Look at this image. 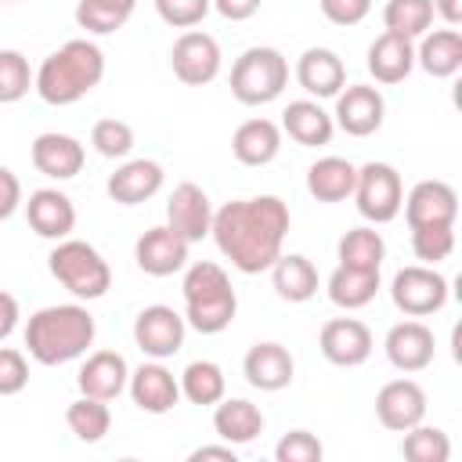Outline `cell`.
<instances>
[{
    "instance_id": "cell-1",
    "label": "cell",
    "mask_w": 462,
    "mask_h": 462,
    "mask_svg": "<svg viewBox=\"0 0 462 462\" xmlns=\"http://www.w3.org/2000/svg\"><path fill=\"white\" fill-rule=\"evenodd\" d=\"M289 206L278 195H253V199H231L220 209H213V242L224 260H231L242 274H263L282 256L285 235H289Z\"/></svg>"
},
{
    "instance_id": "cell-2",
    "label": "cell",
    "mask_w": 462,
    "mask_h": 462,
    "mask_svg": "<svg viewBox=\"0 0 462 462\" xmlns=\"http://www.w3.org/2000/svg\"><path fill=\"white\" fill-rule=\"evenodd\" d=\"M97 325L83 303H51L29 314L25 321V350L36 365H69L94 346Z\"/></svg>"
},
{
    "instance_id": "cell-3",
    "label": "cell",
    "mask_w": 462,
    "mask_h": 462,
    "mask_svg": "<svg viewBox=\"0 0 462 462\" xmlns=\"http://www.w3.org/2000/svg\"><path fill=\"white\" fill-rule=\"evenodd\" d=\"M101 79H105L101 47L94 40H69L40 61L32 76V90L40 94V101L61 108V105H76L79 97H87Z\"/></svg>"
},
{
    "instance_id": "cell-4",
    "label": "cell",
    "mask_w": 462,
    "mask_h": 462,
    "mask_svg": "<svg viewBox=\"0 0 462 462\" xmlns=\"http://www.w3.org/2000/svg\"><path fill=\"white\" fill-rule=\"evenodd\" d=\"M180 296H184V321L202 336H217L231 328L238 314V292L231 285V274L213 260H199L184 271Z\"/></svg>"
},
{
    "instance_id": "cell-5",
    "label": "cell",
    "mask_w": 462,
    "mask_h": 462,
    "mask_svg": "<svg viewBox=\"0 0 462 462\" xmlns=\"http://www.w3.org/2000/svg\"><path fill=\"white\" fill-rule=\"evenodd\" d=\"M47 267L54 274V282L61 289H69L76 300H101L108 289H112V267L108 260L83 238H61L54 242L51 256H47Z\"/></svg>"
},
{
    "instance_id": "cell-6",
    "label": "cell",
    "mask_w": 462,
    "mask_h": 462,
    "mask_svg": "<svg viewBox=\"0 0 462 462\" xmlns=\"http://www.w3.org/2000/svg\"><path fill=\"white\" fill-rule=\"evenodd\" d=\"M289 87V61L278 47H245L231 65V94L242 105H271Z\"/></svg>"
},
{
    "instance_id": "cell-7",
    "label": "cell",
    "mask_w": 462,
    "mask_h": 462,
    "mask_svg": "<svg viewBox=\"0 0 462 462\" xmlns=\"http://www.w3.org/2000/svg\"><path fill=\"white\" fill-rule=\"evenodd\" d=\"M354 206L368 224H390L401 217V202H404V184L401 173L390 162H365L357 166V180H354Z\"/></svg>"
},
{
    "instance_id": "cell-8",
    "label": "cell",
    "mask_w": 462,
    "mask_h": 462,
    "mask_svg": "<svg viewBox=\"0 0 462 462\" xmlns=\"http://www.w3.org/2000/svg\"><path fill=\"white\" fill-rule=\"evenodd\" d=\"M390 300L404 318H430L448 303V278L430 263H408L393 274Z\"/></svg>"
},
{
    "instance_id": "cell-9",
    "label": "cell",
    "mask_w": 462,
    "mask_h": 462,
    "mask_svg": "<svg viewBox=\"0 0 462 462\" xmlns=\"http://www.w3.org/2000/svg\"><path fill=\"white\" fill-rule=\"evenodd\" d=\"M220 43L202 29H184L170 47V69L184 87H206L220 76Z\"/></svg>"
},
{
    "instance_id": "cell-10",
    "label": "cell",
    "mask_w": 462,
    "mask_h": 462,
    "mask_svg": "<svg viewBox=\"0 0 462 462\" xmlns=\"http://www.w3.org/2000/svg\"><path fill=\"white\" fill-rule=\"evenodd\" d=\"M188 336V321L184 314H177L166 303H152L134 318V343L144 357L152 361H166L184 346Z\"/></svg>"
},
{
    "instance_id": "cell-11",
    "label": "cell",
    "mask_w": 462,
    "mask_h": 462,
    "mask_svg": "<svg viewBox=\"0 0 462 462\" xmlns=\"http://www.w3.org/2000/svg\"><path fill=\"white\" fill-rule=\"evenodd\" d=\"M386 119V97L372 83H346L336 94V112L332 123L346 137H372Z\"/></svg>"
},
{
    "instance_id": "cell-12",
    "label": "cell",
    "mask_w": 462,
    "mask_h": 462,
    "mask_svg": "<svg viewBox=\"0 0 462 462\" xmlns=\"http://www.w3.org/2000/svg\"><path fill=\"white\" fill-rule=\"evenodd\" d=\"M372 346H375L372 328L365 321H357V318H332L318 332V350L336 368H357V365H365L372 357Z\"/></svg>"
},
{
    "instance_id": "cell-13",
    "label": "cell",
    "mask_w": 462,
    "mask_h": 462,
    "mask_svg": "<svg viewBox=\"0 0 462 462\" xmlns=\"http://www.w3.org/2000/svg\"><path fill=\"white\" fill-rule=\"evenodd\" d=\"M426 408H430L426 390L415 379H408V375L383 383L379 393H375V419L390 433H404V430L426 422Z\"/></svg>"
},
{
    "instance_id": "cell-14",
    "label": "cell",
    "mask_w": 462,
    "mask_h": 462,
    "mask_svg": "<svg viewBox=\"0 0 462 462\" xmlns=\"http://www.w3.org/2000/svg\"><path fill=\"white\" fill-rule=\"evenodd\" d=\"M383 350H386V361L404 372V375H415L422 368L433 365L437 357V339H433V328L419 318H408V321H397L386 339H383Z\"/></svg>"
},
{
    "instance_id": "cell-15",
    "label": "cell",
    "mask_w": 462,
    "mask_h": 462,
    "mask_svg": "<svg viewBox=\"0 0 462 462\" xmlns=\"http://www.w3.org/2000/svg\"><path fill=\"white\" fill-rule=\"evenodd\" d=\"M188 242L170 227V224H155L148 227L137 242H134V260L144 274L152 278H170L177 271L188 267Z\"/></svg>"
},
{
    "instance_id": "cell-16",
    "label": "cell",
    "mask_w": 462,
    "mask_h": 462,
    "mask_svg": "<svg viewBox=\"0 0 462 462\" xmlns=\"http://www.w3.org/2000/svg\"><path fill=\"white\" fill-rule=\"evenodd\" d=\"M166 224L188 242H202L213 227V202L209 195L195 184V180H180L173 191H170V202H166Z\"/></svg>"
},
{
    "instance_id": "cell-17",
    "label": "cell",
    "mask_w": 462,
    "mask_h": 462,
    "mask_svg": "<svg viewBox=\"0 0 462 462\" xmlns=\"http://www.w3.org/2000/svg\"><path fill=\"white\" fill-rule=\"evenodd\" d=\"M242 375L253 390H263V393H278L285 390L292 379H296V361L289 354V346L274 343V339H263V343H253L242 357Z\"/></svg>"
},
{
    "instance_id": "cell-18",
    "label": "cell",
    "mask_w": 462,
    "mask_h": 462,
    "mask_svg": "<svg viewBox=\"0 0 462 462\" xmlns=\"http://www.w3.org/2000/svg\"><path fill=\"white\" fill-rule=\"evenodd\" d=\"M29 159H32L36 173H43V177H51V180H72V177L83 170L87 152H83V144H79L72 134L43 130V134L32 137Z\"/></svg>"
},
{
    "instance_id": "cell-19",
    "label": "cell",
    "mask_w": 462,
    "mask_h": 462,
    "mask_svg": "<svg viewBox=\"0 0 462 462\" xmlns=\"http://www.w3.org/2000/svg\"><path fill=\"white\" fill-rule=\"evenodd\" d=\"M22 206H25L29 227L47 242H61L76 231V206L58 188H36V191H29V199Z\"/></svg>"
},
{
    "instance_id": "cell-20",
    "label": "cell",
    "mask_w": 462,
    "mask_h": 462,
    "mask_svg": "<svg viewBox=\"0 0 462 462\" xmlns=\"http://www.w3.org/2000/svg\"><path fill=\"white\" fill-rule=\"evenodd\" d=\"M126 390H130V401H134L141 411H148V415H166V411H173V404L180 401V383H177V375H173L162 361H152V357H148L141 368L130 372Z\"/></svg>"
},
{
    "instance_id": "cell-21",
    "label": "cell",
    "mask_w": 462,
    "mask_h": 462,
    "mask_svg": "<svg viewBox=\"0 0 462 462\" xmlns=\"http://www.w3.org/2000/svg\"><path fill=\"white\" fill-rule=\"evenodd\" d=\"M162 184H166V173L155 159H126L123 166H116V173H108L105 191L116 206H141L155 199Z\"/></svg>"
},
{
    "instance_id": "cell-22",
    "label": "cell",
    "mask_w": 462,
    "mask_h": 462,
    "mask_svg": "<svg viewBox=\"0 0 462 462\" xmlns=\"http://www.w3.org/2000/svg\"><path fill=\"white\" fill-rule=\"evenodd\" d=\"M296 83L307 90V97L314 101H325V97H336L343 87H346V65L343 58L332 51V47H307L300 58H296Z\"/></svg>"
},
{
    "instance_id": "cell-23",
    "label": "cell",
    "mask_w": 462,
    "mask_h": 462,
    "mask_svg": "<svg viewBox=\"0 0 462 462\" xmlns=\"http://www.w3.org/2000/svg\"><path fill=\"white\" fill-rule=\"evenodd\" d=\"M404 220L408 227H422V224H455L458 220V191L448 180H419L404 202Z\"/></svg>"
},
{
    "instance_id": "cell-24",
    "label": "cell",
    "mask_w": 462,
    "mask_h": 462,
    "mask_svg": "<svg viewBox=\"0 0 462 462\" xmlns=\"http://www.w3.org/2000/svg\"><path fill=\"white\" fill-rule=\"evenodd\" d=\"M126 379H130V365L119 350H94L76 372L79 393L97 397V401H116L126 390Z\"/></svg>"
},
{
    "instance_id": "cell-25",
    "label": "cell",
    "mask_w": 462,
    "mask_h": 462,
    "mask_svg": "<svg viewBox=\"0 0 462 462\" xmlns=\"http://www.w3.org/2000/svg\"><path fill=\"white\" fill-rule=\"evenodd\" d=\"M368 72L375 83L383 87H393V83H404L415 69V40L408 36H397V32H379L368 47V58H365Z\"/></svg>"
},
{
    "instance_id": "cell-26",
    "label": "cell",
    "mask_w": 462,
    "mask_h": 462,
    "mask_svg": "<svg viewBox=\"0 0 462 462\" xmlns=\"http://www.w3.org/2000/svg\"><path fill=\"white\" fill-rule=\"evenodd\" d=\"M278 126H282V134H289L300 148H321V144H328L332 134H336L332 112H325L321 101H314V97L289 101Z\"/></svg>"
},
{
    "instance_id": "cell-27",
    "label": "cell",
    "mask_w": 462,
    "mask_h": 462,
    "mask_svg": "<svg viewBox=\"0 0 462 462\" xmlns=\"http://www.w3.org/2000/svg\"><path fill=\"white\" fill-rule=\"evenodd\" d=\"M278 152H282V126L274 119L256 116V119L238 123L235 134H231V155L242 166H253V170L267 166V162L278 159Z\"/></svg>"
},
{
    "instance_id": "cell-28",
    "label": "cell",
    "mask_w": 462,
    "mask_h": 462,
    "mask_svg": "<svg viewBox=\"0 0 462 462\" xmlns=\"http://www.w3.org/2000/svg\"><path fill=\"white\" fill-rule=\"evenodd\" d=\"M415 65L433 79H451L462 69V32L458 29H426L415 43Z\"/></svg>"
},
{
    "instance_id": "cell-29",
    "label": "cell",
    "mask_w": 462,
    "mask_h": 462,
    "mask_svg": "<svg viewBox=\"0 0 462 462\" xmlns=\"http://www.w3.org/2000/svg\"><path fill=\"white\" fill-rule=\"evenodd\" d=\"M263 422H267L263 411H260L253 401H245V397H227V393H224V397L213 404V430H217L220 440L235 444V448L256 440V437L263 433Z\"/></svg>"
},
{
    "instance_id": "cell-30",
    "label": "cell",
    "mask_w": 462,
    "mask_h": 462,
    "mask_svg": "<svg viewBox=\"0 0 462 462\" xmlns=\"http://www.w3.org/2000/svg\"><path fill=\"white\" fill-rule=\"evenodd\" d=\"M357 166L343 155H321L318 162L307 166V191L318 202H346L354 195Z\"/></svg>"
},
{
    "instance_id": "cell-31",
    "label": "cell",
    "mask_w": 462,
    "mask_h": 462,
    "mask_svg": "<svg viewBox=\"0 0 462 462\" xmlns=\"http://www.w3.org/2000/svg\"><path fill=\"white\" fill-rule=\"evenodd\" d=\"M271 285L285 303H307L318 296V267L303 253H282L271 263Z\"/></svg>"
},
{
    "instance_id": "cell-32",
    "label": "cell",
    "mask_w": 462,
    "mask_h": 462,
    "mask_svg": "<svg viewBox=\"0 0 462 462\" xmlns=\"http://www.w3.org/2000/svg\"><path fill=\"white\" fill-rule=\"evenodd\" d=\"M379 289H383L379 271H361V267H343V263H339V267L328 274V282H325L328 300H332L336 307H343V310H361V307H368Z\"/></svg>"
},
{
    "instance_id": "cell-33",
    "label": "cell",
    "mask_w": 462,
    "mask_h": 462,
    "mask_svg": "<svg viewBox=\"0 0 462 462\" xmlns=\"http://www.w3.org/2000/svg\"><path fill=\"white\" fill-rule=\"evenodd\" d=\"M336 260L343 267H361V271H383V260H386V242L383 235L375 231V224H361V227H350L339 245H336Z\"/></svg>"
},
{
    "instance_id": "cell-34",
    "label": "cell",
    "mask_w": 462,
    "mask_h": 462,
    "mask_svg": "<svg viewBox=\"0 0 462 462\" xmlns=\"http://www.w3.org/2000/svg\"><path fill=\"white\" fill-rule=\"evenodd\" d=\"M177 383H180V397H188V401L199 404V408H213V404L227 393L224 368H220L217 361H209V357L191 361V365L177 375Z\"/></svg>"
},
{
    "instance_id": "cell-35",
    "label": "cell",
    "mask_w": 462,
    "mask_h": 462,
    "mask_svg": "<svg viewBox=\"0 0 462 462\" xmlns=\"http://www.w3.org/2000/svg\"><path fill=\"white\" fill-rule=\"evenodd\" d=\"M65 422H69V430H72L76 440H83V444H97V440H105L108 430H112L108 401H97V397L79 393V397L65 408Z\"/></svg>"
},
{
    "instance_id": "cell-36",
    "label": "cell",
    "mask_w": 462,
    "mask_h": 462,
    "mask_svg": "<svg viewBox=\"0 0 462 462\" xmlns=\"http://www.w3.org/2000/svg\"><path fill=\"white\" fill-rule=\"evenodd\" d=\"M134 7H137V0H79L76 4V25L94 32V36H108L130 22Z\"/></svg>"
},
{
    "instance_id": "cell-37",
    "label": "cell",
    "mask_w": 462,
    "mask_h": 462,
    "mask_svg": "<svg viewBox=\"0 0 462 462\" xmlns=\"http://www.w3.org/2000/svg\"><path fill=\"white\" fill-rule=\"evenodd\" d=\"M433 0H386L383 7V25L386 32L419 40L426 29H433Z\"/></svg>"
},
{
    "instance_id": "cell-38",
    "label": "cell",
    "mask_w": 462,
    "mask_h": 462,
    "mask_svg": "<svg viewBox=\"0 0 462 462\" xmlns=\"http://www.w3.org/2000/svg\"><path fill=\"white\" fill-rule=\"evenodd\" d=\"M401 455L408 462H448L451 458V440L440 426H411L404 430V440H401Z\"/></svg>"
},
{
    "instance_id": "cell-39",
    "label": "cell",
    "mask_w": 462,
    "mask_h": 462,
    "mask_svg": "<svg viewBox=\"0 0 462 462\" xmlns=\"http://www.w3.org/2000/svg\"><path fill=\"white\" fill-rule=\"evenodd\" d=\"M32 69H29V58L14 47H4L0 51V105H14L22 101L29 90H32Z\"/></svg>"
},
{
    "instance_id": "cell-40",
    "label": "cell",
    "mask_w": 462,
    "mask_h": 462,
    "mask_svg": "<svg viewBox=\"0 0 462 462\" xmlns=\"http://www.w3.org/2000/svg\"><path fill=\"white\" fill-rule=\"evenodd\" d=\"M411 253H415V260L437 267L440 260H448L455 253V224H422V227H411Z\"/></svg>"
},
{
    "instance_id": "cell-41",
    "label": "cell",
    "mask_w": 462,
    "mask_h": 462,
    "mask_svg": "<svg viewBox=\"0 0 462 462\" xmlns=\"http://www.w3.org/2000/svg\"><path fill=\"white\" fill-rule=\"evenodd\" d=\"M90 144L105 159H126L134 152V126L126 119H116V116L97 119L90 126Z\"/></svg>"
},
{
    "instance_id": "cell-42",
    "label": "cell",
    "mask_w": 462,
    "mask_h": 462,
    "mask_svg": "<svg viewBox=\"0 0 462 462\" xmlns=\"http://www.w3.org/2000/svg\"><path fill=\"white\" fill-rule=\"evenodd\" d=\"M213 11V0H155V14L170 29H195Z\"/></svg>"
},
{
    "instance_id": "cell-43",
    "label": "cell",
    "mask_w": 462,
    "mask_h": 462,
    "mask_svg": "<svg viewBox=\"0 0 462 462\" xmlns=\"http://www.w3.org/2000/svg\"><path fill=\"white\" fill-rule=\"evenodd\" d=\"M325 448L310 430H289L278 444H274V458L278 462H321Z\"/></svg>"
},
{
    "instance_id": "cell-44",
    "label": "cell",
    "mask_w": 462,
    "mask_h": 462,
    "mask_svg": "<svg viewBox=\"0 0 462 462\" xmlns=\"http://www.w3.org/2000/svg\"><path fill=\"white\" fill-rule=\"evenodd\" d=\"M29 386V361L14 346H0V397H14Z\"/></svg>"
},
{
    "instance_id": "cell-45",
    "label": "cell",
    "mask_w": 462,
    "mask_h": 462,
    "mask_svg": "<svg viewBox=\"0 0 462 462\" xmlns=\"http://www.w3.org/2000/svg\"><path fill=\"white\" fill-rule=\"evenodd\" d=\"M321 14L332 22V25H361L368 14H372V0H318Z\"/></svg>"
},
{
    "instance_id": "cell-46",
    "label": "cell",
    "mask_w": 462,
    "mask_h": 462,
    "mask_svg": "<svg viewBox=\"0 0 462 462\" xmlns=\"http://www.w3.org/2000/svg\"><path fill=\"white\" fill-rule=\"evenodd\" d=\"M18 206H22V180L7 166H0V220H11Z\"/></svg>"
},
{
    "instance_id": "cell-47",
    "label": "cell",
    "mask_w": 462,
    "mask_h": 462,
    "mask_svg": "<svg viewBox=\"0 0 462 462\" xmlns=\"http://www.w3.org/2000/svg\"><path fill=\"white\" fill-rule=\"evenodd\" d=\"M260 4L263 0H213V11L220 18H227V22H245V18H253L260 11Z\"/></svg>"
},
{
    "instance_id": "cell-48",
    "label": "cell",
    "mask_w": 462,
    "mask_h": 462,
    "mask_svg": "<svg viewBox=\"0 0 462 462\" xmlns=\"http://www.w3.org/2000/svg\"><path fill=\"white\" fill-rule=\"evenodd\" d=\"M18 318H22L18 300H14L11 292H4V289H0V343L18 328Z\"/></svg>"
},
{
    "instance_id": "cell-49",
    "label": "cell",
    "mask_w": 462,
    "mask_h": 462,
    "mask_svg": "<svg viewBox=\"0 0 462 462\" xmlns=\"http://www.w3.org/2000/svg\"><path fill=\"white\" fill-rule=\"evenodd\" d=\"M191 462H202V458H224V462H235V444H202V448H195L191 455H188Z\"/></svg>"
},
{
    "instance_id": "cell-50",
    "label": "cell",
    "mask_w": 462,
    "mask_h": 462,
    "mask_svg": "<svg viewBox=\"0 0 462 462\" xmlns=\"http://www.w3.org/2000/svg\"><path fill=\"white\" fill-rule=\"evenodd\" d=\"M433 14L444 18V25L458 29L462 25V0H433Z\"/></svg>"
}]
</instances>
